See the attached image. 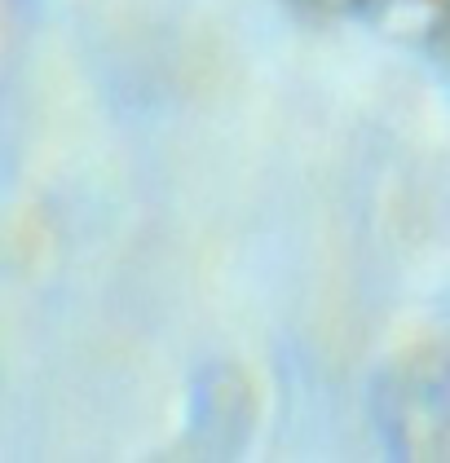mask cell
Masks as SVG:
<instances>
[{"instance_id": "6da1fadb", "label": "cell", "mask_w": 450, "mask_h": 463, "mask_svg": "<svg viewBox=\"0 0 450 463\" xmlns=\"http://www.w3.org/2000/svg\"><path fill=\"white\" fill-rule=\"evenodd\" d=\"M446 23V0H384L380 27L388 36H433Z\"/></svg>"}, {"instance_id": "7a4b0ae2", "label": "cell", "mask_w": 450, "mask_h": 463, "mask_svg": "<svg viewBox=\"0 0 450 463\" xmlns=\"http://www.w3.org/2000/svg\"><path fill=\"white\" fill-rule=\"evenodd\" d=\"M446 5H450V0H446Z\"/></svg>"}]
</instances>
